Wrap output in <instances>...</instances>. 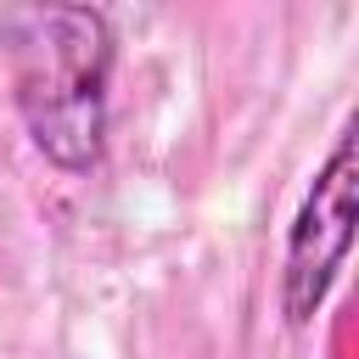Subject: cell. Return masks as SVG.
Instances as JSON below:
<instances>
[{"instance_id":"cell-2","label":"cell","mask_w":359,"mask_h":359,"mask_svg":"<svg viewBox=\"0 0 359 359\" xmlns=\"http://www.w3.org/2000/svg\"><path fill=\"white\" fill-rule=\"evenodd\" d=\"M353 247V129L337 135L325 168L314 174L292 236H286V275H280V309L292 325H309L325 303L342 258Z\"/></svg>"},{"instance_id":"cell-1","label":"cell","mask_w":359,"mask_h":359,"mask_svg":"<svg viewBox=\"0 0 359 359\" xmlns=\"http://www.w3.org/2000/svg\"><path fill=\"white\" fill-rule=\"evenodd\" d=\"M0 45L34 146L67 174L95 168L107 146L112 22L95 6H6Z\"/></svg>"}]
</instances>
